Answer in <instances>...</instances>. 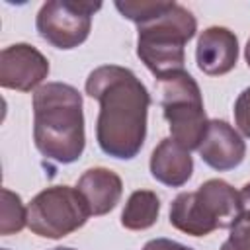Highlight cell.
Segmentation results:
<instances>
[{
  "label": "cell",
  "instance_id": "obj_1",
  "mask_svg": "<svg viewBox=\"0 0 250 250\" xmlns=\"http://www.w3.org/2000/svg\"><path fill=\"white\" fill-rule=\"evenodd\" d=\"M86 94L100 104L96 141L104 154L135 158L146 139L150 94L131 68L102 64L86 78Z\"/></svg>",
  "mask_w": 250,
  "mask_h": 250
},
{
  "label": "cell",
  "instance_id": "obj_2",
  "mask_svg": "<svg viewBox=\"0 0 250 250\" xmlns=\"http://www.w3.org/2000/svg\"><path fill=\"white\" fill-rule=\"evenodd\" d=\"M35 148L59 164L76 162L86 146L82 94L64 82H47L33 92Z\"/></svg>",
  "mask_w": 250,
  "mask_h": 250
},
{
  "label": "cell",
  "instance_id": "obj_3",
  "mask_svg": "<svg viewBox=\"0 0 250 250\" xmlns=\"http://www.w3.org/2000/svg\"><path fill=\"white\" fill-rule=\"evenodd\" d=\"M197 21L178 2H162L158 12L137 23V57L158 82L184 70L186 45L193 39Z\"/></svg>",
  "mask_w": 250,
  "mask_h": 250
},
{
  "label": "cell",
  "instance_id": "obj_4",
  "mask_svg": "<svg viewBox=\"0 0 250 250\" xmlns=\"http://www.w3.org/2000/svg\"><path fill=\"white\" fill-rule=\"evenodd\" d=\"M160 105L170 127V139L186 150H197L209 125L199 84L189 72L182 70L160 82Z\"/></svg>",
  "mask_w": 250,
  "mask_h": 250
},
{
  "label": "cell",
  "instance_id": "obj_5",
  "mask_svg": "<svg viewBox=\"0 0 250 250\" xmlns=\"http://www.w3.org/2000/svg\"><path fill=\"white\" fill-rule=\"evenodd\" d=\"M92 217L82 193L70 186L41 189L27 205V229L41 236L59 240L82 229Z\"/></svg>",
  "mask_w": 250,
  "mask_h": 250
},
{
  "label": "cell",
  "instance_id": "obj_6",
  "mask_svg": "<svg viewBox=\"0 0 250 250\" xmlns=\"http://www.w3.org/2000/svg\"><path fill=\"white\" fill-rule=\"evenodd\" d=\"M100 8L102 2L49 0L37 12V33L55 49H74L88 39L92 29V16Z\"/></svg>",
  "mask_w": 250,
  "mask_h": 250
},
{
  "label": "cell",
  "instance_id": "obj_7",
  "mask_svg": "<svg viewBox=\"0 0 250 250\" xmlns=\"http://www.w3.org/2000/svg\"><path fill=\"white\" fill-rule=\"evenodd\" d=\"M49 76L47 57L29 43H14L0 53V86L18 92H31L43 86Z\"/></svg>",
  "mask_w": 250,
  "mask_h": 250
},
{
  "label": "cell",
  "instance_id": "obj_8",
  "mask_svg": "<svg viewBox=\"0 0 250 250\" xmlns=\"http://www.w3.org/2000/svg\"><path fill=\"white\" fill-rule=\"evenodd\" d=\"M201 160L217 172H229L242 164L246 143L240 133L223 119H209L203 141L197 148Z\"/></svg>",
  "mask_w": 250,
  "mask_h": 250
},
{
  "label": "cell",
  "instance_id": "obj_9",
  "mask_svg": "<svg viewBox=\"0 0 250 250\" xmlns=\"http://www.w3.org/2000/svg\"><path fill=\"white\" fill-rule=\"evenodd\" d=\"M238 39L234 31L223 25L203 29L195 45V62L207 76H223L236 66Z\"/></svg>",
  "mask_w": 250,
  "mask_h": 250
},
{
  "label": "cell",
  "instance_id": "obj_10",
  "mask_svg": "<svg viewBox=\"0 0 250 250\" xmlns=\"http://www.w3.org/2000/svg\"><path fill=\"white\" fill-rule=\"evenodd\" d=\"M76 189L86 199L90 213L94 217L107 215L121 199L123 193V182L119 174H115L109 168L96 166L88 168L76 182Z\"/></svg>",
  "mask_w": 250,
  "mask_h": 250
},
{
  "label": "cell",
  "instance_id": "obj_11",
  "mask_svg": "<svg viewBox=\"0 0 250 250\" xmlns=\"http://www.w3.org/2000/svg\"><path fill=\"white\" fill-rule=\"evenodd\" d=\"M148 168L156 182L168 188H182L193 174V158L189 150L166 137L154 146Z\"/></svg>",
  "mask_w": 250,
  "mask_h": 250
},
{
  "label": "cell",
  "instance_id": "obj_12",
  "mask_svg": "<svg viewBox=\"0 0 250 250\" xmlns=\"http://www.w3.org/2000/svg\"><path fill=\"white\" fill-rule=\"evenodd\" d=\"M197 197L205 205L207 213L215 221L217 229H230L240 217V193L225 180L211 178L195 189Z\"/></svg>",
  "mask_w": 250,
  "mask_h": 250
},
{
  "label": "cell",
  "instance_id": "obj_13",
  "mask_svg": "<svg viewBox=\"0 0 250 250\" xmlns=\"http://www.w3.org/2000/svg\"><path fill=\"white\" fill-rule=\"evenodd\" d=\"M170 225L189 236H207L217 230L215 221L195 191H182L170 203Z\"/></svg>",
  "mask_w": 250,
  "mask_h": 250
},
{
  "label": "cell",
  "instance_id": "obj_14",
  "mask_svg": "<svg viewBox=\"0 0 250 250\" xmlns=\"http://www.w3.org/2000/svg\"><path fill=\"white\" fill-rule=\"evenodd\" d=\"M160 215V197L152 189H135L121 213V225L127 230L150 229Z\"/></svg>",
  "mask_w": 250,
  "mask_h": 250
},
{
  "label": "cell",
  "instance_id": "obj_15",
  "mask_svg": "<svg viewBox=\"0 0 250 250\" xmlns=\"http://www.w3.org/2000/svg\"><path fill=\"white\" fill-rule=\"evenodd\" d=\"M27 227V207L21 203V197L2 188V207H0V234L10 236Z\"/></svg>",
  "mask_w": 250,
  "mask_h": 250
},
{
  "label": "cell",
  "instance_id": "obj_16",
  "mask_svg": "<svg viewBox=\"0 0 250 250\" xmlns=\"http://www.w3.org/2000/svg\"><path fill=\"white\" fill-rule=\"evenodd\" d=\"M221 250H250V211L248 209L240 211V217L230 227V234L221 244Z\"/></svg>",
  "mask_w": 250,
  "mask_h": 250
},
{
  "label": "cell",
  "instance_id": "obj_17",
  "mask_svg": "<svg viewBox=\"0 0 250 250\" xmlns=\"http://www.w3.org/2000/svg\"><path fill=\"white\" fill-rule=\"evenodd\" d=\"M234 123L238 131L250 139V86L244 88L234 102Z\"/></svg>",
  "mask_w": 250,
  "mask_h": 250
},
{
  "label": "cell",
  "instance_id": "obj_18",
  "mask_svg": "<svg viewBox=\"0 0 250 250\" xmlns=\"http://www.w3.org/2000/svg\"><path fill=\"white\" fill-rule=\"evenodd\" d=\"M143 250H193V248L180 244L176 240H170V238H152L143 246Z\"/></svg>",
  "mask_w": 250,
  "mask_h": 250
},
{
  "label": "cell",
  "instance_id": "obj_19",
  "mask_svg": "<svg viewBox=\"0 0 250 250\" xmlns=\"http://www.w3.org/2000/svg\"><path fill=\"white\" fill-rule=\"evenodd\" d=\"M244 59H246V64L250 68V39L246 41V47H244Z\"/></svg>",
  "mask_w": 250,
  "mask_h": 250
},
{
  "label": "cell",
  "instance_id": "obj_20",
  "mask_svg": "<svg viewBox=\"0 0 250 250\" xmlns=\"http://www.w3.org/2000/svg\"><path fill=\"white\" fill-rule=\"evenodd\" d=\"M53 250H74V248H68V246H59V248H53Z\"/></svg>",
  "mask_w": 250,
  "mask_h": 250
},
{
  "label": "cell",
  "instance_id": "obj_21",
  "mask_svg": "<svg viewBox=\"0 0 250 250\" xmlns=\"http://www.w3.org/2000/svg\"><path fill=\"white\" fill-rule=\"evenodd\" d=\"M2 250H8V248H2Z\"/></svg>",
  "mask_w": 250,
  "mask_h": 250
}]
</instances>
